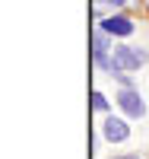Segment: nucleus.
I'll list each match as a JSON object with an SVG mask.
<instances>
[{
    "mask_svg": "<svg viewBox=\"0 0 149 159\" xmlns=\"http://www.w3.org/2000/svg\"><path fill=\"white\" fill-rule=\"evenodd\" d=\"M102 29L111 32V35H130L133 32V22L127 16H108V19H102Z\"/></svg>",
    "mask_w": 149,
    "mask_h": 159,
    "instance_id": "39448f33",
    "label": "nucleus"
},
{
    "mask_svg": "<svg viewBox=\"0 0 149 159\" xmlns=\"http://www.w3.org/2000/svg\"><path fill=\"white\" fill-rule=\"evenodd\" d=\"M92 57H95L99 67H111V61H108V38H105V29H95V35H92Z\"/></svg>",
    "mask_w": 149,
    "mask_h": 159,
    "instance_id": "7ed1b4c3",
    "label": "nucleus"
},
{
    "mask_svg": "<svg viewBox=\"0 0 149 159\" xmlns=\"http://www.w3.org/2000/svg\"><path fill=\"white\" fill-rule=\"evenodd\" d=\"M102 130H105V137L111 140V143H121V140H127V137H130V127L121 121V118H108V121L102 124Z\"/></svg>",
    "mask_w": 149,
    "mask_h": 159,
    "instance_id": "20e7f679",
    "label": "nucleus"
},
{
    "mask_svg": "<svg viewBox=\"0 0 149 159\" xmlns=\"http://www.w3.org/2000/svg\"><path fill=\"white\" fill-rule=\"evenodd\" d=\"M108 3H114V7H121V3H124V0H108Z\"/></svg>",
    "mask_w": 149,
    "mask_h": 159,
    "instance_id": "0eeeda50",
    "label": "nucleus"
},
{
    "mask_svg": "<svg viewBox=\"0 0 149 159\" xmlns=\"http://www.w3.org/2000/svg\"><path fill=\"white\" fill-rule=\"evenodd\" d=\"M92 108H95V111H105L108 108V99L102 96V92H92Z\"/></svg>",
    "mask_w": 149,
    "mask_h": 159,
    "instance_id": "423d86ee",
    "label": "nucleus"
},
{
    "mask_svg": "<svg viewBox=\"0 0 149 159\" xmlns=\"http://www.w3.org/2000/svg\"><path fill=\"white\" fill-rule=\"evenodd\" d=\"M146 61H149V51L133 48V45H121V48H114L111 70H140Z\"/></svg>",
    "mask_w": 149,
    "mask_h": 159,
    "instance_id": "f257e3e1",
    "label": "nucleus"
},
{
    "mask_svg": "<svg viewBox=\"0 0 149 159\" xmlns=\"http://www.w3.org/2000/svg\"><path fill=\"white\" fill-rule=\"evenodd\" d=\"M117 105H121L130 118H143V115H146V102L140 99V92H133V89H124V92H121V96H117Z\"/></svg>",
    "mask_w": 149,
    "mask_h": 159,
    "instance_id": "f03ea898",
    "label": "nucleus"
},
{
    "mask_svg": "<svg viewBox=\"0 0 149 159\" xmlns=\"http://www.w3.org/2000/svg\"><path fill=\"white\" fill-rule=\"evenodd\" d=\"M117 159H140V156H117Z\"/></svg>",
    "mask_w": 149,
    "mask_h": 159,
    "instance_id": "6e6552de",
    "label": "nucleus"
}]
</instances>
